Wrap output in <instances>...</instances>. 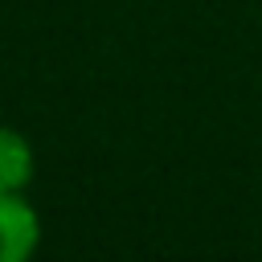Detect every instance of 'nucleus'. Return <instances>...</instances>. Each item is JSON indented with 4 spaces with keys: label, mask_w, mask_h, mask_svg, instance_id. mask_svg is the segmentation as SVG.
<instances>
[{
    "label": "nucleus",
    "mask_w": 262,
    "mask_h": 262,
    "mask_svg": "<svg viewBox=\"0 0 262 262\" xmlns=\"http://www.w3.org/2000/svg\"><path fill=\"white\" fill-rule=\"evenodd\" d=\"M33 168H37L33 143L16 127L0 123V192H25L33 180Z\"/></svg>",
    "instance_id": "f03ea898"
},
{
    "label": "nucleus",
    "mask_w": 262,
    "mask_h": 262,
    "mask_svg": "<svg viewBox=\"0 0 262 262\" xmlns=\"http://www.w3.org/2000/svg\"><path fill=\"white\" fill-rule=\"evenodd\" d=\"M41 246V217L25 192H0V262H33Z\"/></svg>",
    "instance_id": "f257e3e1"
}]
</instances>
